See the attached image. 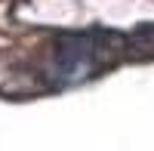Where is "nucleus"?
<instances>
[{"instance_id":"obj_1","label":"nucleus","mask_w":154,"mask_h":151,"mask_svg":"<svg viewBox=\"0 0 154 151\" xmlns=\"http://www.w3.org/2000/svg\"><path fill=\"white\" fill-rule=\"evenodd\" d=\"M56 68L68 80L93 68V34H62L56 46Z\"/></svg>"},{"instance_id":"obj_2","label":"nucleus","mask_w":154,"mask_h":151,"mask_svg":"<svg viewBox=\"0 0 154 151\" xmlns=\"http://www.w3.org/2000/svg\"><path fill=\"white\" fill-rule=\"evenodd\" d=\"M136 37H151L154 40V25H142V28L136 31Z\"/></svg>"}]
</instances>
